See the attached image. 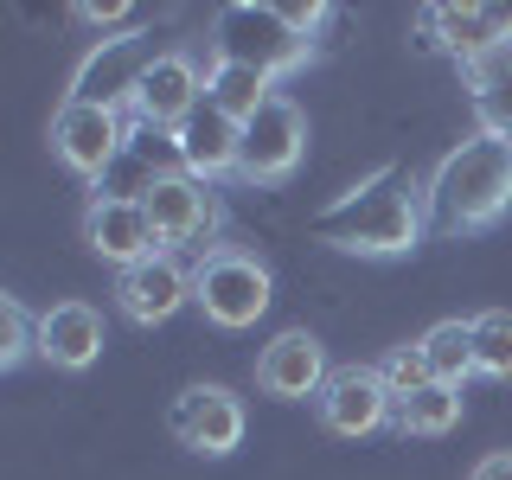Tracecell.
Returning <instances> with one entry per match:
<instances>
[{
  "instance_id": "1",
  "label": "cell",
  "mask_w": 512,
  "mask_h": 480,
  "mask_svg": "<svg viewBox=\"0 0 512 480\" xmlns=\"http://www.w3.org/2000/svg\"><path fill=\"white\" fill-rule=\"evenodd\" d=\"M423 231H429L423 192H416V180L404 167H378L372 180L340 192L314 218V237L327 250H346V256H404V250H416Z\"/></svg>"
},
{
  "instance_id": "2",
  "label": "cell",
  "mask_w": 512,
  "mask_h": 480,
  "mask_svg": "<svg viewBox=\"0 0 512 480\" xmlns=\"http://www.w3.org/2000/svg\"><path fill=\"white\" fill-rule=\"evenodd\" d=\"M506 205H512V141H500V135L461 141L423 192V218L436 237L487 231L493 218H506Z\"/></svg>"
},
{
  "instance_id": "3",
  "label": "cell",
  "mask_w": 512,
  "mask_h": 480,
  "mask_svg": "<svg viewBox=\"0 0 512 480\" xmlns=\"http://www.w3.org/2000/svg\"><path fill=\"white\" fill-rule=\"evenodd\" d=\"M212 52L224 64H250L263 77H288L308 64L314 45L282 20V7H269V0H231L212 20Z\"/></svg>"
},
{
  "instance_id": "4",
  "label": "cell",
  "mask_w": 512,
  "mask_h": 480,
  "mask_svg": "<svg viewBox=\"0 0 512 480\" xmlns=\"http://www.w3.org/2000/svg\"><path fill=\"white\" fill-rule=\"evenodd\" d=\"M192 301L205 308V320L224 333H244L269 314V269L250 250H212L192 269Z\"/></svg>"
},
{
  "instance_id": "5",
  "label": "cell",
  "mask_w": 512,
  "mask_h": 480,
  "mask_svg": "<svg viewBox=\"0 0 512 480\" xmlns=\"http://www.w3.org/2000/svg\"><path fill=\"white\" fill-rule=\"evenodd\" d=\"M301 154H308V116H301V109L276 90V96H269V103L244 122L237 180H250V186H276V180H288V173L301 167Z\"/></svg>"
},
{
  "instance_id": "6",
  "label": "cell",
  "mask_w": 512,
  "mask_h": 480,
  "mask_svg": "<svg viewBox=\"0 0 512 480\" xmlns=\"http://www.w3.org/2000/svg\"><path fill=\"white\" fill-rule=\"evenodd\" d=\"M154 58H160L154 32H116V39H103V45H96V52H90L84 64H77V77H71V103L128 109Z\"/></svg>"
},
{
  "instance_id": "7",
  "label": "cell",
  "mask_w": 512,
  "mask_h": 480,
  "mask_svg": "<svg viewBox=\"0 0 512 480\" xmlns=\"http://www.w3.org/2000/svg\"><path fill=\"white\" fill-rule=\"evenodd\" d=\"M128 135H135V122H128L122 109L71 103V96H64V109L52 116V154L71 173H84V180H103V173L116 167V154L128 148Z\"/></svg>"
},
{
  "instance_id": "8",
  "label": "cell",
  "mask_w": 512,
  "mask_h": 480,
  "mask_svg": "<svg viewBox=\"0 0 512 480\" xmlns=\"http://www.w3.org/2000/svg\"><path fill=\"white\" fill-rule=\"evenodd\" d=\"M167 429L192 455H231V448L244 442V404H237L224 384H186L167 410Z\"/></svg>"
},
{
  "instance_id": "9",
  "label": "cell",
  "mask_w": 512,
  "mask_h": 480,
  "mask_svg": "<svg viewBox=\"0 0 512 480\" xmlns=\"http://www.w3.org/2000/svg\"><path fill=\"white\" fill-rule=\"evenodd\" d=\"M199 103H205V77H199V64H192L186 52H160V58L148 64V77H141L135 103H128V122L173 135V128H180Z\"/></svg>"
},
{
  "instance_id": "10",
  "label": "cell",
  "mask_w": 512,
  "mask_h": 480,
  "mask_svg": "<svg viewBox=\"0 0 512 480\" xmlns=\"http://www.w3.org/2000/svg\"><path fill=\"white\" fill-rule=\"evenodd\" d=\"M84 244L103 256V263H116V269H135V263H148V256L167 250L141 199H90V212H84Z\"/></svg>"
},
{
  "instance_id": "11",
  "label": "cell",
  "mask_w": 512,
  "mask_h": 480,
  "mask_svg": "<svg viewBox=\"0 0 512 480\" xmlns=\"http://www.w3.org/2000/svg\"><path fill=\"white\" fill-rule=\"evenodd\" d=\"M391 384H384L372 365H340L327 384H320V423L333 436H372L378 423H391Z\"/></svg>"
},
{
  "instance_id": "12",
  "label": "cell",
  "mask_w": 512,
  "mask_h": 480,
  "mask_svg": "<svg viewBox=\"0 0 512 480\" xmlns=\"http://www.w3.org/2000/svg\"><path fill=\"white\" fill-rule=\"evenodd\" d=\"M116 301H122V314L135 320V327H160V320H173L192 301V269H180L173 250H160V256H148V263L122 269Z\"/></svg>"
},
{
  "instance_id": "13",
  "label": "cell",
  "mask_w": 512,
  "mask_h": 480,
  "mask_svg": "<svg viewBox=\"0 0 512 480\" xmlns=\"http://www.w3.org/2000/svg\"><path fill=\"white\" fill-rule=\"evenodd\" d=\"M237 148H244V122H231L224 109L205 96L192 116L173 128V154H180V173L192 180H224V173H237Z\"/></svg>"
},
{
  "instance_id": "14",
  "label": "cell",
  "mask_w": 512,
  "mask_h": 480,
  "mask_svg": "<svg viewBox=\"0 0 512 480\" xmlns=\"http://www.w3.org/2000/svg\"><path fill=\"white\" fill-rule=\"evenodd\" d=\"M327 346L314 340V333L288 327L276 340L263 346V359H256V384H263V397H282V404H295V397H320V384H327Z\"/></svg>"
},
{
  "instance_id": "15",
  "label": "cell",
  "mask_w": 512,
  "mask_h": 480,
  "mask_svg": "<svg viewBox=\"0 0 512 480\" xmlns=\"http://www.w3.org/2000/svg\"><path fill=\"white\" fill-rule=\"evenodd\" d=\"M148 218H154V231H160V244H199V237H212L218 231V192L205 186V180H192V173H167L148 199Z\"/></svg>"
},
{
  "instance_id": "16",
  "label": "cell",
  "mask_w": 512,
  "mask_h": 480,
  "mask_svg": "<svg viewBox=\"0 0 512 480\" xmlns=\"http://www.w3.org/2000/svg\"><path fill=\"white\" fill-rule=\"evenodd\" d=\"M429 45H448L461 58V71L512 45V7H423Z\"/></svg>"
},
{
  "instance_id": "17",
  "label": "cell",
  "mask_w": 512,
  "mask_h": 480,
  "mask_svg": "<svg viewBox=\"0 0 512 480\" xmlns=\"http://www.w3.org/2000/svg\"><path fill=\"white\" fill-rule=\"evenodd\" d=\"M167 173H180V154H173V135H160V128H141L128 135V148L116 154V167L96 180V199H148V192L167 180Z\"/></svg>"
},
{
  "instance_id": "18",
  "label": "cell",
  "mask_w": 512,
  "mask_h": 480,
  "mask_svg": "<svg viewBox=\"0 0 512 480\" xmlns=\"http://www.w3.org/2000/svg\"><path fill=\"white\" fill-rule=\"evenodd\" d=\"M39 352L58 372H84L96 352H103V314H96L90 301H58V308L39 320Z\"/></svg>"
},
{
  "instance_id": "19",
  "label": "cell",
  "mask_w": 512,
  "mask_h": 480,
  "mask_svg": "<svg viewBox=\"0 0 512 480\" xmlns=\"http://www.w3.org/2000/svg\"><path fill=\"white\" fill-rule=\"evenodd\" d=\"M205 96H212V103H218L231 122H250L256 109L276 96V77L250 71V64H224V58H212V71H205Z\"/></svg>"
},
{
  "instance_id": "20",
  "label": "cell",
  "mask_w": 512,
  "mask_h": 480,
  "mask_svg": "<svg viewBox=\"0 0 512 480\" xmlns=\"http://www.w3.org/2000/svg\"><path fill=\"white\" fill-rule=\"evenodd\" d=\"M391 423L404 429V436H448V429L461 423V391L429 378L423 391H410V397H397V404H391Z\"/></svg>"
},
{
  "instance_id": "21",
  "label": "cell",
  "mask_w": 512,
  "mask_h": 480,
  "mask_svg": "<svg viewBox=\"0 0 512 480\" xmlns=\"http://www.w3.org/2000/svg\"><path fill=\"white\" fill-rule=\"evenodd\" d=\"M416 346H423L436 384H455L461 391V378H474V320H436Z\"/></svg>"
},
{
  "instance_id": "22",
  "label": "cell",
  "mask_w": 512,
  "mask_h": 480,
  "mask_svg": "<svg viewBox=\"0 0 512 480\" xmlns=\"http://www.w3.org/2000/svg\"><path fill=\"white\" fill-rule=\"evenodd\" d=\"M474 372L480 378H512V314L506 308L474 314Z\"/></svg>"
},
{
  "instance_id": "23",
  "label": "cell",
  "mask_w": 512,
  "mask_h": 480,
  "mask_svg": "<svg viewBox=\"0 0 512 480\" xmlns=\"http://www.w3.org/2000/svg\"><path fill=\"white\" fill-rule=\"evenodd\" d=\"M26 352H39V320L20 301H0V365H20Z\"/></svg>"
},
{
  "instance_id": "24",
  "label": "cell",
  "mask_w": 512,
  "mask_h": 480,
  "mask_svg": "<svg viewBox=\"0 0 512 480\" xmlns=\"http://www.w3.org/2000/svg\"><path fill=\"white\" fill-rule=\"evenodd\" d=\"M378 378L391 384V397H410V391H423V384H429V359H423V346H397L391 359L378 365Z\"/></svg>"
},
{
  "instance_id": "25",
  "label": "cell",
  "mask_w": 512,
  "mask_h": 480,
  "mask_svg": "<svg viewBox=\"0 0 512 480\" xmlns=\"http://www.w3.org/2000/svg\"><path fill=\"white\" fill-rule=\"evenodd\" d=\"M77 20H90V26H135L141 13L122 7V0H84V7H77Z\"/></svg>"
},
{
  "instance_id": "26",
  "label": "cell",
  "mask_w": 512,
  "mask_h": 480,
  "mask_svg": "<svg viewBox=\"0 0 512 480\" xmlns=\"http://www.w3.org/2000/svg\"><path fill=\"white\" fill-rule=\"evenodd\" d=\"M282 20L295 26L308 45H314V32H320V20H327V7H320V0H308V7H301V0H288V7H282Z\"/></svg>"
},
{
  "instance_id": "27",
  "label": "cell",
  "mask_w": 512,
  "mask_h": 480,
  "mask_svg": "<svg viewBox=\"0 0 512 480\" xmlns=\"http://www.w3.org/2000/svg\"><path fill=\"white\" fill-rule=\"evenodd\" d=\"M474 480H512V455H487L474 468Z\"/></svg>"
}]
</instances>
